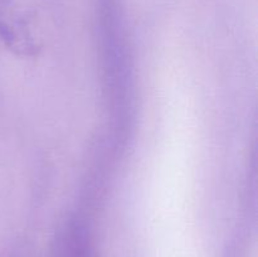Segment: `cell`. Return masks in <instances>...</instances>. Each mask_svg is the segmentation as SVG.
<instances>
[{
	"instance_id": "obj_1",
	"label": "cell",
	"mask_w": 258,
	"mask_h": 257,
	"mask_svg": "<svg viewBox=\"0 0 258 257\" xmlns=\"http://www.w3.org/2000/svg\"><path fill=\"white\" fill-rule=\"evenodd\" d=\"M0 40L20 57H34L40 49L27 20L12 0H0Z\"/></svg>"
},
{
	"instance_id": "obj_2",
	"label": "cell",
	"mask_w": 258,
	"mask_h": 257,
	"mask_svg": "<svg viewBox=\"0 0 258 257\" xmlns=\"http://www.w3.org/2000/svg\"><path fill=\"white\" fill-rule=\"evenodd\" d=\"M55 257H98L90 236L82 227L71 224L59 237Z\"/></svg>"
}]
</instances>
